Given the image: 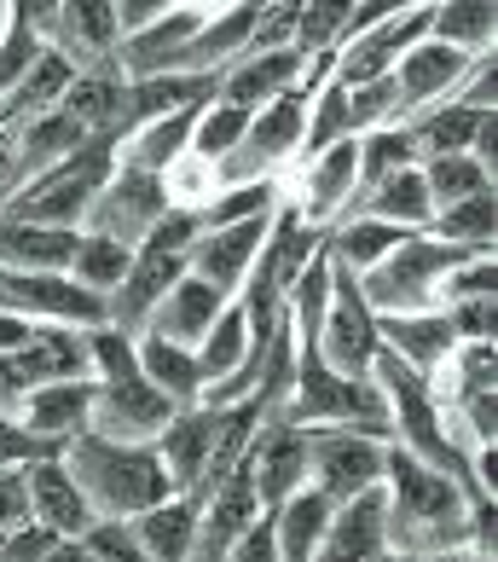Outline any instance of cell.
Listing matches in <instances>:
<instances>
[{"mask_svg": "<svg viewBox=\"0 0 498 562\" xmlns=\"http://www.w3.org/2000/svg\"><path fill=\"white\" fill-rule=\"evenodd\" d=\"M383 447L388 441L354 429H307V487H319L330 505L383 487Z\"/></svg>", "mask_w": 498, "mask_h": 562, "instance_id": "52a82bcc", "label": "cell"}, {"mask_svg": "<svg viewBox=\"0 0 498 562\" xmlns=\"http://www.w3.org/2000/svg\"><path fill=\"white\" fill-rule=\"evenodd\" d=\"M139 371H145V378H151L162 394H169L174 406H197L203 366H197L192 348H174V342H162V337H139Z\"/></svg>", "mask_w": 498, "mask_h": 562, "instance_id": "e575fe53", "label": "cell"}, {"mask_svg": "<svg viewBox=\"0 0 498 562\" xmlns=\"http://www.w3.org/2000/svg\"><path fill=\"white\" fill-rule=\"evenodd\" d=\"M418 169H423L434 215L452 210V203H464V198H475V192H493V169H487V162H475L469 151L464 157H429V162H418Z\"/></svg>", "mask_w": 498, "mask_h": 562, "instance_id": "74e56055", "label": "cell"}, {"mask_svg": "<svg viewBox=\"0 0 498 562\" xmlns=\"http://www.w3.org/2000/svg\"><path fill=\"white\" fill-rule=\"evenodd\" d=\"M279 210V180H256V186H226L203 203V233L215 226H238V221H256V215H273Z\"/></svg>", "mask_w": 498, "mask_h": 562, "instance_id": "60d3db41", "label": "cell"}, {"mask_svg": "<svg viewBox=\"0 0 498 562\" xmlns=\"http://www.w3.org/2000/svg\"><path fill=\"white\" fill-rule=\"evenodd\" d=\"M475 58L459 47H441V41H418L400 65H394V93H400V122L418 116L429 105H446L459 93V81L469 76Z\"/></svg>", "mask_w": 498, "mask_h": 562, "instance_id": "e0dca14e", "label": "cell"}, {"mask_svg": "<svg viewBox=\"0 0 498 562\" xmlns=\"http://www.w3.org/2000/svg\"><path fill=\"white\" fill-rule=\"evenodd\" d=\"M220 562H279V539H273V516H256V522H249L244 528V539H238V546L233 551H226Z\"/></svg>", "mask_w": 498, "mask_h": 562, "instance_id": "681fc988", "label": "cell"}, {"mask_svg": "<svg viewBox=\"0 0 498 562\" xmlns=\"http://www.w3.org/2000/svg\"><path fill=\"white\" fill-rule=\"evenodd\" d=\"M267 226L273 215H256V221H238V226H215V233H203L192 249H185V267H192V279L215 284L220 296H238L249 267H256L261 244H267Z\"/></svg>", "mask_w": 498, "mask_h": 562, "instance_id": "5bb4252c", "label": "cell"}, {"mask_svg": "<svg viewBox=\"0 0 498 562\" xmlns=\"http://www.w3.org/2000/svg\"><path fill=\"white\" fill-rule=\"evenodd\" d=\"M429 238H441L452 249H469V256H493V238H498V198L493 192H475L464 203H452L429 221Z\"/></svg>", "mask_w": 498, "mask_h": 562, "instance_id": "836d02e7", "label": "cell"}, {"mask_svg": "<svg viewBox=\"0 0 498 562\" xmlns=\"http://www.w3.org/2000/svg\"><path fill=\"white\" fill-rule=\"evenodd\" d=\"M383 528L394 557H434L464 551L469 539V498L441 470L418 464L406 447H383Z\"/></svg>", "mask_w": 498, "mask_h": 562, "instance_id": "6da1fadb", "label": "cell"}, {"mask_svg": "<svg viewBox=\"0 0 498 562\" xmlns=\"http://www.w3.org/2000/svg\"><path fill=\"white\" fill-rule=\"evenodd\" d=\"M81 546L93 551V562H151L139 546L134 522H93L88 533H81Z\"/></svg>", "mask_w": 498, "mask_h": 562, "instance_id": "f6af8a7d", "label": "cell"}, {"mask_svg": "<svg viewBox=\"0 0 498 562\" xmlns=\"http://www.w3.org/2000/svg\"><path fill=\"white\" fill-rule=\"evenodd\" d=\"M244 128H249V116L244 111H233V105H210L197 116V128H192V157L197 162H226L244 145Z\"/></svg>", "mask_w": 498, "mask_h": 562, "instance_id": "7bdbcfd3", "label": "cell"}, {"mask_svg": "<svg viewBox=\"0 0 498 562\" xmlns=\"http://www.w3.org/2000/svg\"><path fill=\"white\" fill-rule=\"evenodd\" d=\"M261 516V498H256V475H249V452L244 464L226 475L220 487L203 493V516H197V546H192V562H220L226 551L244 539V528Z\"/></svg>", "mask_w": 498, "mask_h": 562, "instance_id": "9a60e30c", "label": "cell"}, {"mask_svg": "<svg viewBox=\"0 0 498 562\" xmlns=\"http://www.w3.org/2000/svg\"><path fill=\"white\" fill-rule=\"evenodd\" d=\"M88 139H93V134L81 128L70 111H47V116L24 122V128H18V180H35V175L58 169V162L76 157Z\"/></svg>", "mask_w": 498, "mask_h": 562, "instance_id": "f546056e", "label": "cell"}, {"mask_svg": "<svg viewBox=\"0 0 498 562\" xmlns=\"http://www.w3.org/2000/svg\"><path fill=\"white\" fill-rule=\"evenodd\" d=\"M429 12L434 7H394V18H383L377 30H365L360 41H348V47H337V58H330V81L337 88H365V81H383L394 76V65L418 47V41H429Z\"/></svg>", "mask_w": 498, "mask_h": 562, "instance_id": "30bf717a", "label": "cell"}, {"mask_svg": "<svg viewBox=\"0 0 498 562\" xmlns=\"http://www.w3.org/2000/svg\"><path fill=\"white\" fill-rule=\"evenodd\" d=\"M35 337H41V319L18 314V307H0V360H12V353H24Z\"/></svg>", "mask_w": 498, "mask_h": 562, "instance_id": "f907efd6", "label": "cell"}, {"mask_svg": "<svg viewBox=\"0 0 498 562\" xmlns=\"http://www.w3.org/2000/svg\"><path fill=\"white\" fill-rule=\"evenodd\" d=\"M30 522V482L24 470H0V546Z\"/></svg>", "mask_w": 498, "mask_h": 562, "instance_id": "c3c4849f", "label": "cell"}, {"mask_svg": "<svg viewBox=\"0 0 498 562\" xmlns=\"http://www.w3.org/2000/svg\"><path fill=\"white\" fill-rule=\"evenodd\" d=\"M122 99H128V76H122L116 58H111V65H99V70H81L70 81V93L58 99V111H70L93 139H122Z\"/></svg>", "mask_w": 498, "mask_h": 562, "instance_id": "83f0119b", "label": "cell"}, {"mask_svg": "<svg viewBox=\"0 0 498 562\" xmlns=\"http://www.w3.org/2000/svg\"><path fill=\"white\" fill-rule=\"evenodd\" d=\"M210 24V7H169L151 30L128 35L116 47V70L128 81H145V76H174L180 70V53L192 47V35Z\"/></svg>", "mask_w": 498, "mask_h": 562, "instance_id": "ac0fdd59", "label": "cell"}, {"mask_svg": "<svg viewBox=\"0 0 498 562\" xmlns=\"http://www.w3.org/2000/svg\"><path fill=\"white\" fill-rule=\"evenodd\" d=\"M377 314L360 296V273L330 261V307L319 325V360L337 371V378H365L371 353H377Z\"/></svg>", "mask_w": 498, "mask_h": 562, "instance_id": "8992f818", "label": "cell"}, {"mask_svg": "<svg viewBox=\"0 0 498 562\" xmlns=\"http://www.w3.org/2000/svg\"><path fill=\"white\" fill-rule=\"evenodd\" d=\"M429 41L482 58V53H493V41H498V7L493 0H452V7H434L429 12Z\"/></svg>", "mask_w": 498, "mask_h": 562, "instance_id": "d6a6232c", "label": "cell"}, {"mask_svg": "<svg viewBox=\"0 0 498 562\" xmlns=\"http://www.w3.org/2000/svg\"><path fill=\"white\" fill-rule=\"evenodd\" d=\"M174 401L162 394L145 371H128V378H93V418L88 429L105 435V441H134V447H151L174 418Z\"/></svg>", "mask_w": 498, "mask_h": 562, "instance_id": "5b68a950", "label": "cell"}, {"mask_svg": "<svg viewBox=\"0 0 498 562\" xmlns=\"http://www.w3.org/2000/svg\"><path fill=\"white\" fill-rule=\"evenodd\" d=\"M459 261H469V249H452L429 233H406L394 256H383L371 273H360V296L371 314H429L441 307V279Z\"/></svg>", "mask_w": 498, "mask_h": 562, "instance_id": "277c9868", "label": "cell"}, {"mask_svg": "<svg viewBox=\"0 0 498 562\" xmlns=\"http://www.w3.org/2000/svg\"><path fill=\"white\" fill-rule=\"evenodd\" d=\"M7 24H12V7H0V35H7Z\"/></svg>", "mask_w": 498, "mask_h": 562, "instance_id": "9f6ffc18", "label": "cell"}, {"mask_svg": "<svg viewBox=\"0 0 498 562\" xmlns=\"http://www.w3.org/2000/svg\"><path fill=\"white\" fill-rule=\"evenodd\" d=\"M249 475H256V498L261 510H279L290 493L307 487V429L290 424L284 412H273L256 441H249Z\"/></svg>", "mask_w": 498, "mask_h": 562, "instance_id": "7c38bea8", "label": "cell"}, {"mask_svg": "<svg viewBox=\"0 0 498 562\" xmlns=\"http://www.w3.org/2000/svg\"><path fill=\"white\" fill-rule=\"evenodd\" d=\"M388 562H487L475 551H434V557H388Z\"/></svg>", "mask_w": 498, "mask_h": 562, "instance_id": "11a10c76", "label": "cell"}, {"mask_svg": "<svg viewBox=\"0 0 498 562\" xmlns=\"http://www.w3.org/2000/svg\"><path fill=\"white\" fill-rule=\"evenodd\" d=\"M348 12L354 7H342V0H325V7H296V47L307 65L314 58H337V47H342V30H348Z\"/></svg>", "mask_w": 498, "mask_h": 562, "instance_id": "b9f144b4", "label": "cell"}, {"mask_svg": "<svg viewBox=\"0 0 498 562\" xmlns=\"http://www.w3.org/2000/svg\"><path fill=\"white\" fill-rule=\"evenodd\" d=\"M215 435H220V412H210V406H180L169 418V429L151 441L162 475H169V493H203L210 458H215Z\"/></svg>", "mask_w": 498, "mask_h": 562, "instance_id": "4fadbf2b", "label": "cell"}, {"mask_svg": "<svg viewBox=\"0 0 498 562\" xmlns=\"http://www.w3.org/2000/svg\"><path fill=\"white\" fill-rule=\"evenodd\" d=\"M197 516H203V493H169L162 505L134 516V533L151 562H192L197 546Z\"/></svg>", "mask_w": 498, "mask_h": 562, "instance_id": "4316f807", "label": "cell"}, {"mask_svg": "<svg viewBox=\"0 0 498 562\" xmlns=\"http://www.w3.org/2000/svg\"><path fill=\"white\" fill-rule=\"evenodd\" d=\"M493 111H469V105H429V111H418V116H406V134H411V145H418V162H429V157H464L469 145H475V128H482Z\"/></svg>", "mask_w": 498, "mask_h": 562, "instance_id": "1f68e13d", "label": "cell"}, {"mask_svg": "<svg viewBox=\"0 0 498 562\" xmlns=\"http://www.w3.org/2000/svg\"><path fill=\"white\" fill-rule=\"evenodd\" d=\"M162 12H169V0H128V7H116V35L128 41V35H139V30H151Z\"/></svg>", "mask_w": 498, "mask_h": 562, "instance_id": "816d5d0a", "label": "cell"}, {"mask_svg": "<svg viewBox=\"0 0 498 562\" xmlns=\"http://www.w3.org/2000/svg\"><path fill=\"white\" fill-rule=\"evenodd\" d=\"M116 145L122 139H88L76 157H65L58 169L24 180L12 192V203L0 215L12 221H35V226H65V233H81V221H88L93 198L105 192V180L116 175Z\"/></svg>", "mask_w": 498, "mask_h": 562, "instance_id": "3957f363", "label": "cell"}, {"mask_svg": "<svg viewBox=\"0 0 498 562\" xmlns=\"http://www.w3.org/2000/svg\"><path fill=\"white\" fill-rule=\"evenodd\" d=\"M226 302H233V296H220L215 284H203V279L185 273V279L169 290V296L157 302V314L145 319L139 337H162V342H174V348H192V353H197V342L210 337L215 319L226 314Z\"/></svg>", "mask_w": 498, "mask_h": 562, "instance_id": "603a6c76", "label": "cell"}, {"mask_svg": "<svg viewBox=\"0 0 498 562\" xmlns=\"http://www.w3.org/2000/svg\"><path fill=\"white\" fill-rule=\"evenodd\" d=\"M24 482H30V522L53 528L58 539H81V533L99 522L93 505L81 498V487L70 482L65 458H41V464L24 470Z\"/></svg>", "mask_w": 498, "mask_h": 562, "instance_id": "cb8c5ba5", "label": "cell"}, {"mask_svg": "<svg viewBox=\"0 0 498 562\" xmlns=\"http://www.w3.org/2000/svg\"><path fill=\"white\" fill-rule=\"evenodd\" d=\"M330 498L319 487H302V493H290L279 510H267L273 516V539H279V562H314L319 551V539L330 528Z\"/></svg>", "mask_w": 498, "mask_h": 562, "instance_id": "4dcf8cb0", "label": "cell"}, {"mask_svg": "<svg viewBox=\"0 0 498 562\" xmlns=\"http://www.w3.org/2000/svg\"><path fill=\"white\" fill-rule=\"evenodd\" d=\"M469 296H498V256H469L441 279V307L469 302Z\"/></svg>", "mask_w": 498, "mask_h": 562, "instance_id": "ee69618b", "label": "cell"}, {"mask_svg": "<svg viewBox=\"0 0 498 562\" xmlns=\"http://www.w3.org/2000/svg\"><path fill=\"white\" fill-rule=\"evenodd\" d=\"M24 378H18V366L12 360H0V412H7V418H18V412H24Z\"/></svg>", "mask_w": 498, "mask_h": 562, "instance_id": "f5cc1de1", "label": "cell"}, {"mask_svg": "<svg viewBox=\"0 0 498 562\" xmlns=\"http://www.w3.org/2000/svg\"><path fill=\"white\" fill-rule=\"evenodd\" d=\"M348 215L388 221V226H400V233H429L434 203H429L423 169H400V175H388L383 186H371L365 198H354V210H348ZM348 215H342V221H348Z\"/></svg>", "mask_w": 498, "mask_h": 562, "instance_id": "f1b7e54d", "label": "cell"}, {"mask_svg": "<svg viewBox=\"0 0 498 562\" xmlns=\"http://www.w3.org/2000/svg\"><path fill=\"white\" fill-rule=\"evenodd\" d=\"M342 139H354V128H348V93L337 88V81H325V88L307 99V134H302V151L314 162L319 151H330V145H342Z\"/></svg>", "mask_w": 498, "mask_h": 562, "instance_id": "ab89813d", "label": "cell"}, {"mask_svg": "<svg viewBox=\"0 0 498 562\" xmlns=\"http://www.w3.org/2000/svg\"><path fill=\"white\" fill-rule=\"evenodd\" d=\"M41 562H93V551L81 546V539H53V546H47V557H41Z\"/></svg>", "mask_w": 498, "mask_h": 562, "instance_id": "db71d44e", "label": "cell"}, {"mask_svg": "<svg viewBox=\"0 0 498 562\" xmlns=\"http://www.w3.org/2000/svg\"><path fill=\"white\" fill-rule=\"evenodd\" d=\"M88 418H93V378H70V383H41L24 394V412H18V424H24L35 441H47L65 452L76 435H88Z\"/></svg>", "mask_w": 498, "mask_h": 562, "instance_id": "7402d4cb", "label": "cell"}, {"mask_svg": "<svg viewBox=\"0 0 498 562\" xmlns=\"http://www.w3.org/2000/svg\"><path fill=\"white\" fill-rule=\"evenodd\" d=\"M128 261H134V249H128V244L99 238V233H81V238H76L70 279H76L81 290H93V296H105V302H111V290L122 284V273H128Z\"/></svg>", "mask_w": 498, "mask_h": 562, "instance_id": "f35d334b", "label": "cell"}, {"mask_svg": "<svg viewBox=\"0 0 498 562\" xmlns=\"http://www.w3.org/2000/svg\"><path fill=\"white\" fill-rule=\"evenodd\" d=\"M354 145H360V186H354V198H365L371 186H383L388 175H400V169H418V145H411L406 122H394V128H371ZM348 210H354V203H348Z\"/></svg>", "mask_w": 498, "mask_h": 562, "instance_id": "8d00e7d4", "label": "cell"}, {"mask_svg": "<svg viewBox=\"0 0 498 562\" xmlns=\"http://www.w3.org/2000/svg\"><path fill=\"white\" fill-rule=\"evenodd\" d=\"M76 238L81 233H65V226H35V221L0 215V267H12V273H70Z\"/></svg>", "mask_w": 498, "mask_h": 562, "instance_id": "d4e9b609", "label": "cell"}, {"mask_svg": "<svg viewBox=\"0 0 498 562\" xmlns=\"http://www.w3.org/2000/svg\"><path fill=\"white\" fill-rule=\"evenodd\" d=\"M192 273L185 267V249H169V244H157V238H145L134 249V261H128V273H122V284L111 290V330H128V337H139L145 319L157 314V302L169 296V290Z\"/></svg>", "mask_w": 498, "mask_h": 562, "instance_id": "8fae6325", "label": "cell"}, {"mask_svg": "<svg viewBox=\"0 0 498 562\" xmlns=\"http://www.w3.org/2000/svg\"><path fill=\"white\" fill-rule=\"evenodd\" d=\"M169 215V192H162V175H145V169H128V162H116V175L105 180V192L93 198L88 221H81V233H99V238H116L139 249L145 233Z\"/></svg>", "mask_w": 498, "mask_h": 562, "instance_id": "ba28073f", "label": "cell"}, {"mask_svg": "<svg viewBox=\"0 0 498 562\" xmlns=\"http://www.w3.org/2000/svg\"><path fill=\"white\" fill-rule=\"evenodd\" d=\"M302 70H307V58H302L296 47H284V53H244L238 65L220 70L215 105H233V111H244V116H256L261 105H273V99H284V93H296V88H302Z\"/></svg>", "mask_w": 498, "mask_h": 562, "instance_id": "d6986e66", "label": "cell"}, {"mask_svg": "<svg viewBox=\"0 0 498 562\" xmlns=\"http://www.w3.org/2000/svg\"><path fill=\"white\" fill-rule=\"evenodd\" d=\"M377 342L394 353V360H406L423 383H441L446 360L459 353V337H452L441 307H429V314H383L377 319Z\"/></svg>", "mask_w": 498, "mask_h": 562, "instance_id": "ffe728a7", "label": "cell"}, {"mask_svg": "<svg viewBox=\"0 0 498 562\" xmlns=\"http://www.w3.org/2000/svg\"><path fill=\"white\" fill-rule=\"evenodd\" d=\"M18 378L24 389H41V383H70V378H93V360H88V330H70V325H41V337L12 353Z\"/></svg>", "mask_w": 498, "mask_h": 562, "instance_id": "484cf974", "label": "cell"}, {"mask_svg": "<svg viewBox=\"0 0 498 562\" xmlns=\"http://www.w3.org/2000/svg\"><path fill=\"white\" fill-rule=\"evenodd\" d=\"M354 186H360V145L342 139V145H330V151H319L307 162L302 192L290 203H296V215L314 226V233H330V226L348 215V203H354Z\"/></svg>", "mask_w": 498, "mask_h": 562, "instance_id": "2e32d148", "label": "cell"}, {"mask_svg": "<svg viewBox=\"0 0 498 562\" xmlns=\"http://www.w3.org/2000/svg\"><path fill=\"white\" fill-rule=\"evenodd\" d=\"M388 528H383V487L330 510V528L319 539L314 562H388Z\"/></svg>", "mask_w": 498, "mask_h": 562, "instance_id": "44dd1931", "label": "cell"}, {"mask_svg": "<svg viewBox=\"0 0 498 562\" xmlns=\"http://www.w3.org/2000/svg\"><path fill=\"white\" fill-rule=\"evenodd\" d=\"M441 314H446V325H452V337H459V342H498V337H493V325H498V296L446 302Z\"/></svg>", "mask_w": 498, "mask_h": 562, "instance_id": "bcb514c9", "label": "cell"}, {"mask_svg": "<svg viewBox=\"0 0 498 562\" xmlns=\"http://www.w3.org/2000/svg\"><path fill=\"white\" fill-rule=\"evenodd\" d=\"M249 360V319H244V302L233 296L226 302V314L215 319V330L197 342V366H203V389L226 383L233 371Z\"/></svg>", "mask_w": 498, "mask_h": 562, "instance_id": "d590c367", "label": "cell"}, {"mask_svg": "<svg viewBox=\"0 0 498 562\" xmlns=\"http://www.w3.org/2000/svg\"><path fill=\"white\" fill-rule=\"evenodd\" d=\"M0 307H18L41 325H70V330L111 325L105 296L81 290L70 273H12V267H0Z\"/></svg>", "mask_w": 498, "mask_h": 562, "instance_id": "9c48e42d", "label": "cell"}, {"mask_svg": "<svg viewBox=\"0 0 498 562\" xmlns=\"http://www.w3.org/2000/svg\"><path fill=\"white\" fill-rule=\"evenodd\" d=\"M41 458H58V447L35 441L24 424L0 412V470H30V464H41Z\"/></svg>", "mask_w": 498, "mask_h": 562, "instance_id": "7dc6e473", "label": "cell"}, {"mask_svg": "<svg viewBox=\"0 0 498 562\" xmlns=\"http://www.w3.org/2000/svg\"><path fill=\"white\" fill-rule=\"evenodd\" d=\"M70 470V482L81 487V498L93 505L99 522H134L151 505L169 498V475L157 464V447H134V441H105V435H76L58 452Z\"/></svg>", "mask_w": 498, "mask_h": 562, "instance_id": "7a4b0ae2", "label": "cell"}]
</instances>
